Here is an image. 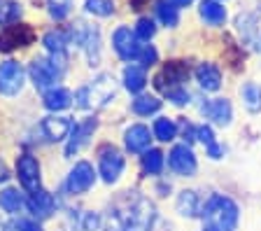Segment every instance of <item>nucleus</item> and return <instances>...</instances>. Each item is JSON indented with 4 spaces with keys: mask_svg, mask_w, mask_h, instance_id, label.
Listing matches in <instances>:
<instances>
[{
    "mask_svg": "<svg viewBox=\"0 0 261 231\" xmlns=\"http://www.w3.org/2000/svg\"><path fill=\"white\" fill-rule=\"evenodd\" d=\"M203 231H236L240 222V208L231 196L210 194L207 201L201 206Z\"/></svg>",
    "mask_w": 261,
    "mask_h": 231,
    "instance_id": "nucleus-1",
    "label": "nucleus"
},
{
    "mask_svg": "<svg viewBox=\"0 0 261 231\" xmlns=\"http://www.w3.org/2000/svg\"><path fill=\"white\" fill-rule=\"evenodd\" d=\"M70 40L87 54L89 66L100 63V31H98L96 23L77 21V26L70 31Z\"/></svg>",
    "mask_w": 261,
    "mask_h": 231,
    "instance_id": "nucleus-2",
    "label": "nucleus"
},
{
    "mask_svg": "<svg viewBox=\"0 0 261 231\" xmlns=\"http://www.w3.org/2000/svg\"><path fill=\"white\" fill-rule=\"evenodd\" d=\"M126 168V157L121 149L105 143L98 147V175L105 185H114Z\"/></svg>",
    "mask_w": 261,
    "mask_h": 231,
    "instance_id": "nucleus-3",
    "label": "nucleus"
},
{
    "mask_svg": "<svg viewBox=\"0 0 261 231\" xmlns=\"http://www.w3.org/2000/svg\"><path fill=\"white\" fill-rule=\"evenodd\" d=\"M65 70H61L59 66H56L54 61L49 59H35L31 63V68H28V75H31V82L35 84V89H40V91H49V89L59 87L61 77H63Z\"/></svg>",
    "mask_w": 261,
    "mask_h": 231,
    "instance_id": "nucleus-4",
    "label": "nucleus"
},
{
    "mask_svg": "<svg viewBox=\"0 0 261 231\" xmlns=\"http://www.w3.org/2000/svg\"><path fill=\"white\" fill-rule=\"evenodd\" d=\"M96 185V171H93L91 161H77L68 171L65 177V192L72 194V196H82V194L91 192V187Z\"/></svg>",
    "mask_w": 261,
    "mask_h": 231,
    "instance_id": "nucleus-5",
    "label": "nucleus"
},
{
    "mask_svg": "<svg viewBox=\"0 0 261 231\" xmlns=\"http://www.w3.org/2000/svg\"><path fill=\"white\" fill-rule=\"evenodd\" d=\"M168 168L179 177H194L198 171V159L187 143H179L168 154Z\"/></svg>",
    "mask_w": 261,
    "mask_h": 231,
    "instance_id": "nucleus-6",
    "label": "nucleus"
},
{
    "mask_svg": "<svg viewBox=\"0 0 261 231\" xmlns=\"http://www.w3.org/2000/svg\"><path fill=\"white\" fill-rule=\"evenodd\" d=\"M145 44H140V40L136 38V33L130 31L128 26H119L112 33V49L117 52L121 61H138L140 59V52Z\"/></svg>",
    "mask_w": 261,
    "mask_h": 231,
    "instance_id": "nucleus-7",
    "label": "nucleus"
},
{
    "mask_svg": "<svg viewBox=\"0 0 261 231\" xmlns=\"http://www.w3.org/2000/svg\"><path fill=\"white\" fill-rule=\"evenodd\" d=\"M26 82V70L19 61H5L0 63V94L16 96Z\"/></svg>",
    "mask_w": 261,
    "mask_h": 231,
    "instance_id": "nucleus-8",
    "label": "nucleus"
},
{
    "mask_svg": "<svg viewBox=\"0 0 261 231\" xmlns=\"http://www.w3.org/2000/svg\"><path fill=\"white\" fill-rule=\"evenodd\" d=\"M236 28H238L240 38L247 44H252V49L261 52V10L238 14L236 17Z\"/></svg>",
    "mask_w": 261,
    "mask_h": 231,
    "instance_id": "nucleus-9",
    "label": "nucleus"
},
{
    "mask_svg": "<svg viewBox=\"0 0 261 231\" xmlns=\"http://www.w3.org/2000/svg\"><path fill=\"white\" fill-rule=\"evenodd\" d=\"M16 177H19V185L28 194L42 189L40 187V161L33 154H21L16 159Z\"/></svg>",
    "mask_w": 261,
    "mask_h": 231,
    "instance_id": "nucleus-10",
    "label": "nucleus"
},
{
    "mask_svg": "<svg viewBox=\"0 0 261 231\" xmlns=\"http://www.w3.org/2000/svg\"><path fill=\"white\" fill-rule=\"evenodd\" d=\"M33 42H35V31L31 26H26V23L7 26L0 33V52H12L16 47H28Z\"/></svg>",
    "mask_w": 261,
    "mask_h": 231,
    "instance_id": "nucleus-11",
    "label": "nucleus"
},
{
    "mask_svg": "<svg viewBox=\"0 0 261 231\" xmlns=\"http://www.w3.org/2000/svg\"><path fill=\"white\" fill-rule=\"evenodd\" d=\"M96 126H98L96 117H87V119L72 124V131H70V136H68V143H65V157H72V154L80 152V149L87 145L89 138L93 136Z\"/></svg>",
    "mask_w": 261,
    "mask_h": 231,
    "instance_id": "nucleus-12",
    "label": "nucleus"
},
{
    "mask_svg": "<svg viewBox=\"0 0 261 231\" xmlns=\"http://www.w3.org/2000/svg\"><path fill=\"white\" fill-rule=\"evenodd\" d=\"M201 112L205 119H210L212 124H217L222 129L231 126V121H233V108H231V100H226V98L205 100L201 105Z\"/></svg>",
    "mask_w": 261,
    "mask_h": 231,
    "instance_id": "nucleus-13",
    "label": "nucleus"
},
{
    "mask_svg": "<svg viewBox=\"0 0 261 231\" xmlns=\"http://www.w3.org/2000/svg\"><path fill=\"white\" fill-rule=\"evenodd\" d=\"M40 129H42L49 143H63V140H68V136L72 131V121L70 117L63 115H49L40 121Z\"/></svg>",
    "mask_w": 261,
    "mask_h": 231,
    "instance_id": "nucleus-14",
    "label": "nucleus"
},
{
    "mask_svg": "<svg viewBox=\"0 0 261 231\" xmlns=\"http://www.w3.org/2000/svg\"><path fill=\"white\" fill-rule=\"evenodd\" d=\"M152 145V131L145 124H130L124 131V147L130 154H145Z\"/></svg>",
    "mask_w": 261,
    "mask_h": 231,
    "instance_id": "nucleus-15",
    "label": "nucleus"
},
{
    "mask_svg": "<svg viewBox=\"0 0 261 231\" xmlns=\"http://www.w3.org/2000/svg\"><path fill=\"white\" fill-rule=\"evenodd\" d=\"M26 208L35 220H47V217H51L56 213V198L49 192H44V189H38V192H33L26 198Z\"/></svg>",
    "mask_w": 261,
    "mask_h": 231,
    "instance_id": "nucleus-16",
    "label": "nucleus"
},
{
    "mask_svg": "<svg viewBox=\"0 0 261 231\" xmlns=\"http://www.w3.org/2000/svg\"><path fill=\"white\" fill-rule=\"evenodd\" d=\"M187 77H189V66H187L185 61H170V63L163 66L161 75H156L154 84H156V89H161L163 82L168 80V84H166V91H168L170 87H182V82H185ZM166 91H163V94H166Z\"/></svg>",
    "mask_w": 261,
    "mask_h": 231,
    "instance_id": "nucleus-17",
    "label": "nucleus"
},
{
    "mask_svg": "<svg viewBox=\"0 0 261 231\" xmlns=\"http://www.w3.org/2000/svg\"><path fill=\"white\" fill-rule=\"evenodd\" d=\"M87 89H89V108H93V105H105L117 96V87H114V80L110 75H100L96 82Z\"/></svg>",
    "mask_w": 261,
    "mask_h": 231,
    "instance_id": "nucleus-18",
    "label": "nucleus"
},
{
    "mask_svg": "<svg viewBox=\"0 0 261 231\" xmlns=\"http://www.w3.org/2000/svg\"><path fill=\"white\" fill-rule=\"evenodd\" d=\"M194 75L203 91H219V87H222V70L215 63H207V61L205 63H198Z\"/></svg>",
    "mask_w": 261,
    "mask_h": 231,
    "instance_id": "nucleus-19",
    "label": "nucleus"
},
{
    "mask_svg": "<svg viewBox=\"0 0 261 231\" xmlns=\"http://www.w3.org/2000/svg\"><path fill=\"white\" fill-rule=\"evenodd\" d=\"M42 105L51 115H59V112L68 110L72 105V94L65 87H54L42 94Z\"/></svg>",
    "mask_w": 261,
    "mask_h": 231,
    "instance_id": "nucleus-20",
    "label": "nucleus"
},
{
    "mask_svg": "<svg viewBox=\"0 0 261 231\" xmlns=\"http://www.w3.org/2000/svg\"><path fill=\"white\" fill-rule=\"evenodd\" d=\"M201 198L194 189H182L175 198V210H177L182 217H198L201 215Z\"/></svg>",
    "mask_w": 261,
    "mask_h": 231,
    "instance_id": "nucleus-21",
    "label": "nucleus"
},
{
    "mask_svg": "<svg viewBox=\"0 0 261 231\" xmlns=\"http://www.w3.org/2000/svg\"><path fill=\"white\" fill-rule=\"evenodd\" d=\"M196 140L205 147L207 157L210 159H222L224 157V147L217 143V138H215V131H212L210 124H201V126H196Z\"/></svg>",
    "mask_w": 261,
    "mask_h": 231,
    "instance_id": "nucleus-22",
    "label": "nucleus"
},
{
    "mask_svg": "<svg viewBox=\"0 0 261 231\" xmlns=\"http://www.w3.org/2000/svg\"><path fill=\"white\" fill-rule=\"evenodd\" d=\"M121 82H124V89L130 91V94H140L147 84V72L142 66H136V63H128L124 68V75H121Z\"/></svg>",
    "mask_w": 261,
    "mask_h": 231,
    "instance_id": "nucleus-23",
    "label": "nucleus"
},
{
    "mask_svg": "<svg viewBox=\"0 0 261 231\" xmlns=\"http://www.w3.org/2000/svg\"><path fill=\"white\" fill-rule=\"evenodd\" d=\"M198 14L207 26H222L226 21V7L219 0H203L198 7Z\"/></svg>",
    "mask_w": 261,
    "mask_h": 231,
    "instance_id": "nucleus-24",
    "label": "nucleus"
},
{
    "mask_svg": "<svg viewBox=\"0 0 261 231\" xmlns=\"http://www.w3.org/2000/svg\"><path fill=\"white\" fill-rule=\"evenodd\" d=\"M26 206V198L16 187H5L0 192V210L7 215H19Z\"/></svg>",
    "mask_w": 261,
    "mask_h": 231,
    "instance_id": "nucleus-25",
    "label": "nucleus"
},
{
    "mask_svg": "<svg viewBox=\"0 0 261 231\" xmlns=\"http://www.w3.org/2000/svg\"><path fill=\"white\" fill-rule=\"evenodd\" d=\"M240 100H243L245 110L250 112V115H259L261 112V84L245 82L240 87Z\"/></svg>",
    "mask_w": 261,
    "mask_h": 231,
    "instance_id": "nucleus-26",
    "label": "nucleus"
},
{
    "mask_svg": "<svg viewBox=\"0 0 261 231\" xmlns=\"http://www.w3.org/2000/svg\"><path fill=\"white\" fill-rule=\"evenodd\" d=\"M130 110L136 112L138 117H149V115H156L161 110V100L156 96H149V94H138L130 103Z\"/></svg>",
    "mask_w": 261,
    "mask_h": 231,
    "instance_id": "nucleus-27",
    "label": "nucleus"
},
{
    "mask_svg": "<svg viewBox=\"0 0 261 231\" xmlns=\"http://www.w3.org/2000/svg\"><path fill=\"white\" fill-rule=\"evenodd\" d=\"M152 136L161 143H173L177 138V124H175L170 117H156L152 126Z\"/></svg>",
    "mask_w": 261,
    "mask_h": 231,
    "instance_id": "nucleus-28",
    "label": "nucleus"
},
{
    "mask_svg": "<svg viewBox=\"0 0 261 231\" xmlns=\"http://www.w3.org/2000/svg\"><path fill=\"white\" fill-rule=\"evenodd\" d=\"M163 164H166V154L156 147H149L142 154V173L145 175H161Z\"/></svg>",
    "mask_w": 261,
    "mask_h": 231,
    "instance_id": "nucleus-29",
    "label": "nucleus"
},
{
    "mask_svg": "<svg viewBox=\"0 0 261 231\" xmlns=\"http://www.w3.org/2000/svg\"><path fill=\"white\" fill-rule=\"evenodd\" d=\"M23 14V7L21 3L16 0H0V26L7 28V26H14Z\"/></svg>",
    "mask_w": 261,
    "mask_h": 231,
    "instance_id": "nucleus-30",
    "label": "nucleus"
},
{
    "mask_svg": "<svg viewBox=\"0 0 261 231\" xmlns=\"http://www.w3.org/2000/svg\"><path fill=\"white\" fill-rule=\"evenodd\" d=\"M44 47L49 54H68V44H70V35L63 31H49L42 38Z\"/></svg>",
    "mask_w": 261,
    "mask_h": 231,
    "instance_id": "nucleus-31",
    "label": "nucleus"
},
{
    "mask_svg": "<svg viewBox=\"0 0 261 231\" xmlns=\"http://www.w3.org/2000/svg\"><path fill=\"white\" fill-rule=\"evenodd\" d=\"M156 17L161 19L163 26L175 28L179 23V7L173 5L170 0H159L156 3Z\"/></svg>",
    "mask_w": 261,
    "mask_h": 231,
    "instance_id": "nucleus-32",
    "label": "nucleus"
},
{
    "mask_svg": "<svg viewBox=\"0 0 261 231\" xmlns=\"http://www.w3.org/2000/svg\"><path fill=\"white\" fill-rule=\"evenodd\" d=\"M84 10L93 17H112L114 3L112 0H84Z\"/></svg>",
    "mask_w": 261,
    "mask_h": 231,
    "instance_id": "nucleus-33",
    "label": "nucleus"
},
{
    "mask_svg": "<svg viewBox=\"0 0 261 231\" xmlns=\"http://www.w3.org/2000/svg\"><path fill=\"white\" fill-rule=\"evenodd\" d=\"M47 7H49L51 19L63 21V19L72 12V0H47Z\"/></svg>",
    "mask_w": 261,
    "mask_h": 231,
    "instance_id": "nucleus-34",
    "label": "nucleus"
},
{
    "mask_svg": "<svg viewBox=\"0 0 261 231\" xmlns=\"http://www.w3.org/2000/svg\"><path fill=\"white\" fill-rule=\"evenodd\" d=\"M133 33H136V38L138 40H152L154 38V33H156V26H154V21L149 17H140L138 19V23H136V31H133Z\"/></svg>",
    "mask_w": 261,
    "mask_h": 231,
    "instance_id": "nucleus-35",
    "label": "nucleus"
},
{
    "mask_svg": "<svg viewBox=\"0 0 261 231\" xmlns=\"http://www.w3.org/2000/svg\"><path fill=\"white\" fill-rule=\"evenodd\" d=\"M166 98L175 105H189L191 103V94L185 87H170L168 91H166Z\"/></svg>",
    "mask_w": 261,
    "mask_h": 231,
    "instance_id": "nucleus-36",
    "label": "nucleus"
},
{
    "mask_svg": "<svg viewBox=\"0 0 261 231\" xmlns=\"http://www.w3.org/2000/svg\"><path fill=\"white\" fill-rule=\"evenodd\" d=\"M142 63V68H149V66H154L159 61V52H156V47L154 44H145L142 47V52H140V59H138Z\"/></svg>",
    "mask_w": 261,
    "mask_h": 231,
    "instance_id": "nucleus-37",
    "label": "nucleus"
},
{
    "mask_svg": "<svg viewBox=\"0 0 261 231\" xmlns=\"http://www.w3.org/2000/svg\"><path fill=\"white\" fill-rule=\"evenodd\" d=\"M177 129H182V133H185V140H187V145L191 143V140H196V126L191 124V121H187V119H182L179 121V126Z\"/></svg>",
    "mask_w": 261,
    "mask_h": 231,
    "instance_id": "nucleus-38",
    "label": "nucleus"
},
{
    "mask_svg": "<svg viewBox=\"0 0 261 231\" xmlns=\"http://www.w3.org/2000/svg\"><path fill=\"white\" fill-rule=\"evenodd\" d=\"M19 231H42V226H40L38 222L26 220V222H21V224H19Z\"/></svg>",
    "mask_w": 261,
    "mask_h": 231,
    "instance_id": "nucleus-39",
    "label": "nucleus"
},
{
    "mask_svg": "<svg viewBox=\"0 0 261 231\" xmlns=\"http://www.w3.org/2000/svg\"><path fill=\"white\" fill-rule=\"evenodd\" d=\"M10 168H7V164H5V161H3V159H0V185H5V182L7 180H10Z\"/></svg>",
    "mask_w": 261,
    "mask_h": 231,
    "instance_id": "nucleus-40",
    "label": "nucleus"
},
{
    "mask_svg": "<svg viewBox=\"0 0 261 231\" xmlns=\"http://www.w3.org/2000/svg\"><path fill=\"white\" fill-rule=\"evenodd\" d=\"M170 3H173V5H177V7H185V5H191L194 0H170Z\"/></svg>",
    "mask_w": 261,
    "mask_h": 231,
    "instance_id": "nucleus-41",
    "label": "nucleus"
},
{
    "mask_svg": "<svg viewBox=\"0 0 261 231\" xmlns=\"http://www.w3.org/2000/svg\"><path fill=\"white\" fill-rule=\"evenodd\" d=\"M145 3H147V0H130V7H133V10H140Z\"/></svg>",
    "mask_w": 261,
    "mask_h": 231,
    "instance_id": "nucleus-42",
    "label": "nucleus"
}]
</instances>
